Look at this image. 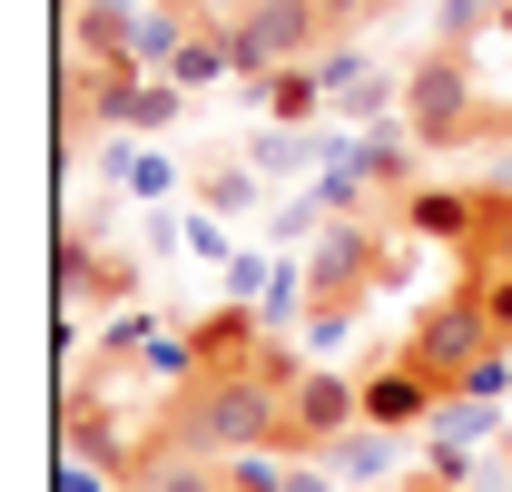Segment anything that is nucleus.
I'll use <instances>...</instances> for the list:
<instances>
[{"mask_svg":"<svg viewBox=\"0 0 512 492\" xmlns=\"http://www.w3.org/2000/svg\"><path fill=\"white\" fill-rule=\"evenodd\" d=\"M168 433H188L197 453H276L286 443V394L266 384L256 365H227V374H188L178 404H168Z\"/></svg>","mask_w":512,"mask_h":492,"instance_id":"obj_1","label":"nucleus"},{"mask_svg":"<svg viewBox=\"0 0 512 492\" xmlns=\"http://www.w3.org/2000/svg\"><path fill=\"white\" fill-rule=\"evenodd\" d=\"M404 138H414V148H473V138H493V109H483V89H473L463 40H434L424 60L404 69Z\"/></svg>","mask_w":512,"mask_h":492,"instance_id":"obj_2","label":"nucleus"},{"mask_svg":"<svg viewBox=\"0 0 512 492\" xmlns=\"http://www.w3.org/2000/svg\"><path fill=\"white\" fill-rule=\"evenodd\" d=\"M375 286H394V266H384V237H375V227H345V217H335V227L316 237V266H306V335H316V345H335V335L365 315V296H375Z\"/></svg>","mask_w":512,"mask_h":492,"instance_id":"obj_3","label":"nucleus"},{"mask_svg":"<svg viewBox=\"0 0 512 492\" xmlns=\"http://www.w3.org/2000/svg\"><path fill=\"white\" fill-rule=\"evenodd\" d=\"M325 30H335V0H237L227 60H237V79H266V69L325 60Z\"/></svg>","mask_w":512,"mask_h":492,"instance_id":"obj_4","label":"nucleus"},{"mask_svg":"<svg viewBox=\"0 0 512 492\" xmlns=\"http://www.w3.org/2000/svg\"><path fill=\"white\" fill-rule=\"evenodd\" d=\"M483 355H503V345H493V325H483V306H473L463 286H453L444 306H424V315H414V335H404V365L424 374L444 404H463V384H473Z\"/></svg>","mask_w":512,"mask_h":492,"instance_id":"obj_5","label":"nucleus"},{"mask_svg":"<svg viewBox=\"0 0 512 492\" xmlns=\"http://www.w3.org/2000/svg\"><path fill=\"white\" fill-rule=\"evenodd\" d=\"M355 424H365V384H345V374H306V384L286 394V443H276V453H316V463H325Z\"/></svg>","mask_w":512,"mask_h":492,"instance_id":"obj_6","label":"nucleus"},{"mask_svg":"<svg viewBox=\"0 0 512 492\" xmlns=\"http://www.w3.org/2000/svg\"><path fill=\"white\" fill-rule=\"evenodd\" d=\"M227 473H237V463H217V453H197L188 433H148L119 492H227Z\"/></svg>","mask_w":512,"mask_h":492,"instance_id":"obj_7","label":"nucleus"},{"mask_svg":"<svg viewBox=\"0 0 512 492\" xmlns=\"http://www.w3.org/2000/svg\"><path fill=\"white\" fill-rule=\"evenodd\" d=\"M394 217H404V237H424V246H473V227H483V187H404L394 197Z\"/></svg>","mask_w":512,"mask_h":492,"instance_id":"obj_8","label":"nucleus"},{"mask_svg":"<svg viewBox=\"0 0 512 492\" xmlns=\"http://www.w3.org/2000/svg\"><path fill=\"white\" fill-rule=\"evenodd\" d=\"M69 20V60L109 69V60H138V0H60Z\"/></svg>","mask_w":512,"mask_h":492,"instance_id":"obj_9","label":"nucleus"},{"mask_svg":"<svg viewBox=\"0 0 512 492\" xmlns=\"http://www.w3.org/2000/svg\"><path fill=\"white\" fill-rule=\"evenodd\" d=\"M365 424H375V433H414V424H444V394H434L424 374H414L404 355H394V365H375V374H365Z\"/></svg>","mask_w":512,"mask_h":492,"instance_id":"obj_10","label":"nucleus"},{"mask_svg":"<svg viewBox=\"0 0 512 492\" xmlns=\"http://www.w3.org/2000/svg\"><path fill=\"white\" fill-rule=\"evenodd\" d=\"M178 345H188V365H197V374H227V365H256V345H266V335H256V315H247V306H217V315H197Z\"/></svg>","mask_w":512,"mask_h":492,"instance_id":"obj_11","label":"nucleus"},{"mask_svg":"<svg viewBox=\"0 0 512 492\" xmlns=\"http://www.w3.org/2000/svg\"><path fill=\"white\" fill-rule=\"evenodd\" d=\"M256 109H266L276 128H306V119L325 109V69H316V60H296V69H266V79H256Z\"/></svg>","mask_w":512,"mask_h":492,"instance_id":"obj_12","label":"nucleus"},{"mask_svg":"<svg viewBox=\"0 0 512 492\" xmlns=\"http://www.w3.org/2000/svg\"><path fill=\"white\" fill-rule=\"evenodd\" d=\"M60 296H109V306H128V296H138V266H128V256L60 246Z\"/></svg>","mask_w":512,"mask_h":492,"instance_id":"obj_13","label":"nucleus"},{"mask_svg":"<svg viewBox=\"0 0 512 492\" xmlns=\"http://www.w3.org/2000/svg\"><path fill=\"white\" fill-rule=\"evenodd\" d=\"M463 296L483 306V325H493V345L512 355V266H463Z\"/></svg>","mask_w":512,"mask_h":492,"instance_id":"obj_14","label":"nucleus"},{"mask_svg":"<svg viewBox=\"0 0 512 492\" xmlns=\"http://www.w3.org/2000/svg\"><path fill=\"white\" fill-rule=\"evenodd\" d=\"M463 266H512V187H483V227L463 246Z\"/></svg>","mask_w":512,"mask_h":492,"instance_id":"obj_15","label":"nucleus"},{"mask_svg":"<svg viewBox=\"0 0 512 492\" xmlns=\"http://www.w3.org/2000/svg\"><path fill=\"white\" fill-rule=\"evenodd\" d=\"M217 69H237V60H227V20H217V30H197L188 50H178V60H168V79H178V89H207V79H217Z\"/></svg>","mask_w":512,"mask_h":492,"instance_id":"obj_16","label":"nucleus"},{"mask_svg":"<svg viewBox=\"0 0 512 492\" xmlns=\"http://www.w3.org/2000/svg\"><path fill=\"white\" fill-rule=\"evenodd\" d=\"M384 443H394V433H345V443H335V453H325V473H384Z\"/></svg>","mask_w":512,"mask_h":492,"instance_id":"obj_17","label":"nucleus"},{"mask_svg":"<svg viewBox=\"0 0 512 492\" xmlns=\"http://www.w3.org/2000/svg\"><path fill=\"white\" fill-rule=\"evenodd\" d=\"M207 207H256V178L247 168H207Z\"/></svg>","mask_w":512,"mask_h":492,"instance_id":"obj_18","label":"nucleus"},{"mask_svg":"<svg viewBox=\"0 0 512 492\" xmlns=\"http://www.w3.org/2000/svg\"><path fill=\"white\" fill-rule=\"evenodd\" d=\"M503 384H512V355H483V365H473V384H463V404H493Z\"/></svg>","mask_w":512,"mask_h":492,"instance_id":"obj_19","label":"nucleus"},{"mask_svg":"<svg viewBox=\"0 0 512 492\" xmlns=\"http://www.w3.org/2000/svg\"><path fill=\"white\" fill-rule=\"evenodd\" d=\"M168 119H178V79H168V89H148V99H138V119H128V128H168Z\"/></svg>","mask_w":512,"mask_h":492,"instance_id":"obj_20","label":"nucleus"},{"mask_svg":"<svg viewBox=\"0 0 512 492\" xmlns=\"http://www.w3.org/2000/svg\"><path fill=\"white\" fill-rule=\"evenodd\" d=\"M375 10H394V0H335V30H355V20H375Z\"/></svg>","mask_w":512,"mask_h":492,"instance_id":"obj_21","label":"nucleus"},{"mask_svg":"<svg viewBox=\"0 0 512 492\" xmlns=\"http://www.w3.org/2000/svg\"><path fill=\"white\" fill-rule=\"evenodd\" d=\"M227 492H276V473H256V463H237V473H227Z\"/></svg>","mask_w":512,"mask_h":492,"instance_id":"obj_22","label":"nucleus"},{"mask_svg":"<svg viewBox=\"0 0 512 492\" xmlns=\"http://www.w3.org/2000/svg\"><path fill=\"white\" fill-rule=\"evenodd\" d=\"M158 10H188V20H197V0H158Z\"/></svg>","mask_w":512,"mask_h":492,"instance_id":"obj_23","label":"nucleus"},{"mask_svg":"<svg viewBox=\"0 0 512 492\" xmlns=\"http://www.w3.org/2000/svg\"><path fill=\"white\" fill-rule=\"evenodd\" d=\"M493 138H503V148H512V119H493Z\"/></svg>","mask_w":512,"mask_h":492,"instance_id":"obj_24","label":"nucleus"},{"mask_svg":"<svg viewBox=\"0 0 512 492\" xmlns=\"http://www.w3.org/2000/svg\"><path fill=\"white\" fill-rule=\"evenodd\" d=\"M424 492H453V483H434V473H424Z\"/></svg>","mask_w":512,"mask_h":492,"instance_id":"obj_25","label":"nucleus"},{"mask_svg":"<svg viewBox=\"0 0 512 492\" xmlns=\"http://www.w3.org/2000/svg\"><path fill=\"white\" fill-rule=\"evenodd\" d=\"M503 40H512V0H503Z\"/></svg>","mask_w":512,"mask_h":492,"instance_id":"obj_26","label":"nucleus"},{"mask_svg":"<svg viewBox=\"0 0 512 492\" xmlns=\"http://www.w3.org/2000/svg\"><path fill=\"white\" fill-rule=\"evenodd\" d=\"M384 492H424V483H384Z\"/></svg>","mask_w":512,"mask_h":492,"instance_id":"obj_27","label":"nucleus"}]
</instances>
